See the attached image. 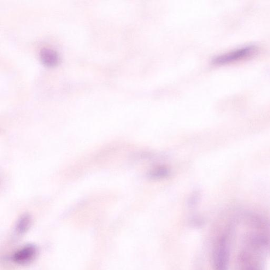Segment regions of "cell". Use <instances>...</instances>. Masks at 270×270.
Instances as JSON below:
<instances>
[{
    "mask_svg": "<svg viewBox=\"0 0 270 270\" xmlns=\"http://www.w3.org/2000/svg\"><path fill=\"white\" fill-rule=\"evenodd\" d=\"M256 51V47L254 45L245 46L217 57L214 59L213 62L216 64L230 63L253 56Z\"/></svg>",
    "mask_w": 270,
    "mask_h": 270,
    "instance_id": "6da1fadb",
    "label": "cell"
},
{
    "mask_svg": "<svg viewBox=\"0 0 270 270\" xmlns=\"http://www.w3.org/2000/svg\"><path fill=\"white\" fill-rule=\"evenodd\" d=\"M229 260V249L226 239L222 237L215 246L212 256L214 270H227Z\"/></svg>",
    "mask_w": 270,
    "mask_h": 270,
    "instance_id": "7a4b0ae2",
    "label": "cell"
},
{
    "mask_svg": "<svg viewBox=\"0 0 270 270\" xmlns=\"http://www.w3.org/2000/svg\"><path fill=\"white\" fill-rule=\"evenodd\" d=\"M40 58L43 63L48 67H55L60 61V57L58 53L49 48H44L41 50Z\"/></svg>",
    "mask_w": 270,
    "mask_h": 270,
    "instance_id": "3957f363",
    "label": "cell"
},
{
    "mask_svg": "<svg viewBox=\"0 0 270 270\" xmlns=\"http://www.w3.org/2000/svg\"><path fill=\"white\" fill-rule=\"evenodd\" d=\"M36 254V249L32 245H28L15 255L14 261L23 264L30 261Z\"/></svg>",
    "mask_w": 270,
    "mask_h": 270,
    "instance_id": "277c9868",
    "label": "cell"
},
{
    "mask_svg": "<svg viewBox=\"0 0 270 270\" xmlns=\"http://www.w3.org/2000/svg\"><path fill=\"white\" fill-rule=\"evenodd\" d=\"M249 257L245 255L240 258L239 270H259Z\"/></svg>",
    "mask_w": 270,
    "mask_h": 270,
    "instance_id": "5b68a950",
    "label": "cell"
},
{
    "mask_svg": "<svg viewBox=\"0 0 270 270\" xmlns=\"http://www.w3.org/2000/svg\"><path fill=\"white\" fill-rule=\"evenodd\" d=\"M168 174V171L166 168L160 167L154 170L150 173V177L154 179H160L166 177Z\"/></svg>",
    "mask_w": 270,
    "mask_h": 270,
    "instance_id": "8992f818",
    "label": "cell"
},
{
    "mask_svg": "<svg viewBox=\"0 0 270 270\" xmlns=\"http://www.w3.org/2000/svg\"><path fill=\"white\" fill-rule=\"evenodd\" d=\"M30 216L28 215H25L22 217L21 218L19 224H18V229L20 231H23L26 230L29 224H30Z\"/></svg>",
    "mask_w": 270,
    "mask_h": 270,
    "instance_id": "52a82bcc",
    "label": "cell"
}]
</instances>
